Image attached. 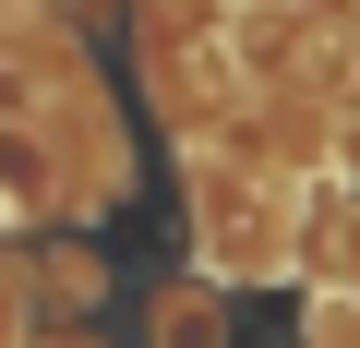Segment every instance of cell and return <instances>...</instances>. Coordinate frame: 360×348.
I'll return each mask as SVG.
<instances>
[{
    "label": "cell",
    "instance_id": "cell-1",
    "mask_svg": "<svg viewBox=\"0 0 360 348\" xmlns=\"http://www.w3.org/2000/svg\"><path fill=\"white\" fill-rule=\"evenodd\" d=\"M49 205H60V168H49L25 132H0V228H37Z\"/></svg>",
    "mask_w": 360,
    "mask_h": 348
},
{
    "label": "cell",
    "instance_id": "cell-2",
    "mask_svg": "<svg viewBox=\"0 0 360 348\" xmlns=\"http://www.w3.org/2000/svg\"><path fill=\"white\" fill-rule=\"evenodd\" d=\"M25 336V288H13V264H0V348Z\"/></svg>",
    "mask_w": 360,
    "mask_h": 348
}]
</instances>
